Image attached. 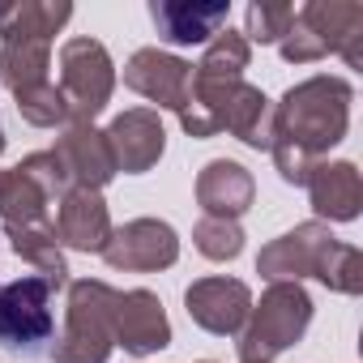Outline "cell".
<instances>
[{"instance_id":"cell-1","label":"cell","mask_w":363,"mask_h":363,"mask_svg":"<svg viewBox=\"0 0 363 363\" xmlns=\"http://www.w3.org/2000/svg\"><path fill=\"white\" fill-rule=\"evenodd\" d=\"M350 103L354 90L342 77L316 73L299 86H291L282 94V103H274V137L291 141L295 150H303L308 158H325L350 128Z\"/></svg>"},{"instance_id":"cell-2","label":"cell","mask_w":363,"mask_h":363,"mask_svg":"<svg viewBox=\"0 0 363 363\" xmlns=\"http://www.w3.org/2000/svg\"><path fill=\"white\" fill-rule=\"evenodd\" d=\"M116 299L120 291L103 278L69 282L65 333L52 346V363H107L116 350Z\"/></svg>"},{"instance_id":"cell-3","label":"cell","mask_w":363,"mask_h":363,"mask_svg":"<svg viewBox=\"0 0 363 363\" xmlns=\"http://www.w3.org/2000/svg\"><path fill=\"white\" fill-rule=\"evenodd\" d=\"M312 325V295L303 282H269L261 303H252L244 329H240V363H274L282 350H291Z\"/></svg>"},{"instance_id":"cell-4","label":"cell","mask_w":363,"mask_h":363,"mask_svg":"<svg viewBox=\"0 0 363 363\" xmlns=\"http://www.w3.org/2000/svg\"><path fill=\"white\" fill-rule=\"evenodd\" d=\"M60 99L69 107V124H94V116L111 103L116 65L99 39H69L60 48Z\"/></svg>"},{"instance_id":"cell-5","label":"cell","mask_w":363,"mask_h":363,"mask_svg":"<svg viewBox=\"0 0 363 363\" xmlns=\"http://www.w3.org/2000/svg\"><path fill=\"white\" fill-rule=\"evenodd\" d=\"M52 286L39 274H26L18 282H0V346L18 354H39L43 342H52Z\"/></svg>"},{"instance_id":"cell-6","label":"cell","mask_w":363,"mask_h":363,"mask_svg":"<svg viewBox=\"0 0 363 363\" xmlns=\"http://www.w3.org/2000/svg\"><path fill=\"white\" fill-rule=\"evenodd\" d=\"M103 261L124 274H158L179 261V235L162 218H133L111 231Z\"/></svg>"},{"instance_id":"cell-7","label":"cell","mask_w":363,"mask_h":363,"mask_svg":"<svg viewBox=\"0 0 363 363\" xmlns=\"http://www.w3.org/2000/svg\"><path fill=\"white\" fill-rule=\"evenodd\" d=\"M124 86L137 90L141 99L158 103L162 111H184L189 107V90H193V65L184 56H171L162 48H141L128 56L124 65Z\"/></svg>"},{"instance_id":"cell-8","label":"cell","mask_w":363,"mask_h":363,"mask_svg":"<svg viewBox=\"0 0 363 363\" xmlns=\"http://www.w3.org/2000/svg\"><path fill=\"white\" fill-rule=\"evenodd\" d=\"M333 248V231L329 223H299L295 231L269 240L257 257V274L269 278V282H303V278H316L325 252Z\"/></svg>"},{"instance_id":"cell-9","label":"cell","mask_w":363,"mask_h":363,"mask_svg":"<svg viewBox=\"0 0 363 363\" xmlns=\"http://www.w3.org/2000/svg\"><path fill=\"white\" fill-rule=\"evenodd\" d=\"M184 308L197 329L214 337H240L248 312H252V291L240 278H197L184 291Z\"/></svg>"},{"instance_id":"cell-10","label":"cell","mask_w":363,"mask_h":363,"mask_svg":"<svg viewBox=\"0 0 363 363\" xmlns=\"http://www.w3.org/2000/svg\"><path fill=\"white\" fill-rule=\"evenodd\" d=\"M69 175L73 189H94L103 193L111 179L120 175L116 171V154L107 145V133L94 128V124H65L60 137H56V150H52Z\"/></svg>"},{"instance_id":"cell-11","label":"cell","mask_w":363,"mask_h":363,"mask_svg":"<svg viewBox=\"0 0 363 363\" xmlns=\"http://www.w3.org/2000/svg\"><path fill=\"white\" fill-rule=\"evenodd\" d=\"M150 18L171 48H201L231 22V0H154Z\"/></svg>"},{"instance_id":"cell-12","label":"cell","mask_w":363,"mask_h":363,"mask_svg":"<svg viewBox=\"0 0 363 363\" xmlns=\"http://www.w3.org/2000/svg\"><path fill=\"white\" fill-rule=\"evenodd\" d=\"M103 133L116 154V171H124V175H145L167 150V128L154 107H128Z\"/></svg>"},{"instance_id":"cell-13","label":"cell","mask_w":363,"mask_h":363,"mask_svg":"<svg viewBox=\"0 0 363 363\" xmlns=\"http://www.w3.org/2000/svg\"><path fill=\"white\" fill-rule=\"evenodd\" d=\"M295 22L312 30L325 52H337L350 69H363V5L359 0H308Z\"/></svg>"},{"instance_id":"cell-14","label":"cell","mask_w":363,"mask_h":363,"mask_svg":"<svg viewBox=\"0 0 363 363\" xmlns=\"http://www.w3.org/2000/svg\"><path fill=\"white\" fill-rule=\"evenodd\" d=\"M111 231L116 227H111L103 193H94V189H69L56 201V240H60V248L103 252L107 240H111Z\"/></svg>"},{"instance_id":"cell-15","label":"cell","mask_w":363,"mask_h":363,"mask_svg":"<svg viewBox=\"0 0 363 363\" xmlns=\"http://www.w3.org/2000/svg\"><path fill=\"white\" fill-rule=\"evenodd\" d=\"M116 346H124L128 354H154L162 346H171V320L162 312V299L145 286L137 291H120L116 299Z\"/></svg>"},{"instance_id":"cell-16","label":"cell","mask_w":363,"mask_h":363,"mask_svg":"<svg viewBox=\"0 0 363 363\" xmlns=\"http://www.w3.org/2000/svg\"><path fill=\"white\" fill-rule=\"evenodd\" d=\"M308 197L316 210V223H354L363 210V175L354 162L320 158L308 171Z\"/></svg>"},{"instance_id":"cell-17","label":"cell","mask_w":363,"mask_h":363,"mask_svg":"<svg viewBox=\"0 0 363 363\" xmlns=\"http://www.w3.org/2000/svg\"><path fill=\"white\" fill-rule=\"evenodd\" d=\"M257 201V184L252 171L235 158H210L197 175V206L206 210V218H235L248 214Z\"/></svg>"},{"instance_id":"cell-18","label":"cell","mask_w":363,"mask_h":363,"mask_svg":"<svg viewBox=\"0 0 363 363\" xmlns=\"http://www.w3.org/2000/svg\"><path fill=\"white\" fill-rule=\"evenodd\" d=\"M223 128L231 137H240L248 150H269L274 145V103L261 86L240 82L227 111H223Z\"/></svg>"},{"instance_id":"cell-19","label":"cell","mask_w":363,"mask_h":363,"mask_svg":"<svg viewBox=\"0 0 363 363\" xmlns=\"http://www.w3.org/2000/svg\"><path fill=\"white\" fill-rule=\"evenodd\" d=\"M73 18L69 0H5L0 5V39H56V30Z\"/></svg>"},{"instance_id":"cell-20","label":"cell","mask_w":363,"mask_h":363,"mask_svg":"<svg viewBox=\"0 0 363 363\" xmlns=\"http://www.w3.org/2000/svg\"><path fill=\"white\" fill-rule=\"evenodd\" d=\"M13 252L35 265V274L52 286V291H65L69 286V265H65V252H60V240H56V223H30V227H5Z\"/></svg>"},{"instance_id":"cell-21","label":"cell","mask_w":363,"mask_h":363,"mask_svg":"<svg viewBox=\"0 0 363 363\" xmlns=\"http://www.w3.org/2000/svg\"><path fill=\"white\" fill-rule=\"evenodd\" d=\"M52 193L39 184V179L22 167L0 171V223L5 227H30V223H52L48 218Z\"/></svg>"},{"instance_id":"cell-22","label":"cell","mask_w":363,"mask_h":363,"mask_svg":"<svg viewBox=\"0 0 363 363\" xmlns=\"http://www.w3.org/2000/svg\"><path fill=\"white\" fill-rule=\"evenodd\" d=\"M52 69V43L48 39H9L5 48H0V82H5L18 94L35 90V86H48Z\"/></svg>"},{"instance_id":"cell-23","label":"cell","mask_w":363,"mask_h":363,"mask_svg":"<svg viewBox=\"0 0 363 363\" xmlns=\"http://www.w3.org/2000/svg\"><path fill=\"white\" fill-rule=\"evenodd\" d=\"M248 60H252L248 39L227 26V30H218V35L206 43L201 60L193 65V77H197V82H240L244 69H248Z\"/></svg>"},{"instance_id":"cell-24","label":"cell","mask_w":363,"mask_h":363,"mask_svg":"<svg viewBox=\"0 0 363 363\" xmlns=\"http://www.w3.org/2000/svg\"><path fill=\"white\" fill-rule=\"evenodd\" d=\"M316 282H325L337 295H363V252L354 244L333 240V248L325 252V261L316 269Z\"/></svg>"},{"instance_id":"cell-25","label":"cell","mask_w":363,"mask_h":363,"mask_svg":"<svg viewBox=\"0 0 363 363\" xmlns=\"http://www.w3.org/2000/svg\"><path fill=\"white\" fill-rule=\"evenodd\" d=\"M291 18H295V5H286V0H252L244 13L248 48L252 43H282V35L291 30Z\"/></svg>"},{"instance_id":"cell-26","label":"cell","mask_w":363,"mask_h":363,"mask_svg":"<svg viewBox=\"0 0 363 363\" xmlns=\"http://www.w3.org/2000/svg\"><path fill=\"white\" fill-rule=\"evenodd\" d=\"M193 244L210 261H235L244 252V227L235 218H201L193 227Z\"/></svg>"},{"instance_id":"cell-27","label":"cell","mask_w":363,"mask_h":363,"mask_svg":"<svg viewBox=\"0 0 363 363\" xmlns=\"http://www.w3.org/2000/svg\"><path fill=\"white\" fill-rule=\"evenodd\" d=\"M269 154H274V167H278V175L286 179V184H308V171L316 167V158H308L303 150H295V145L282 141V137H274Z\"/></svg>"},{"instance_id":"cell-28","label":"cell","mask_w":363,"mask_h":363,"mask_svg":"<svg viewBox=\"0 0 363 363\" xmlns=\"http://www.w3.org/2000/svg\"><path fill=\"white\" fill-rule=\"evenodd\" d=\"M5 145H9V141H5V128H0V154H5Z\"/></svg>"},{"instance_id":"cell-29","label":"cell","mask_w":363,"mask_h":363,"mask_svg":"<svg viewBox=\"0 0 363 363\" xmlns=\"http://www.w3.org/2000/svg\"><path fill=\"white\" fill-rule=\"evenodd\" d=\"M206 363H214V359H206Z\"/></svg>"}]
</instances>
